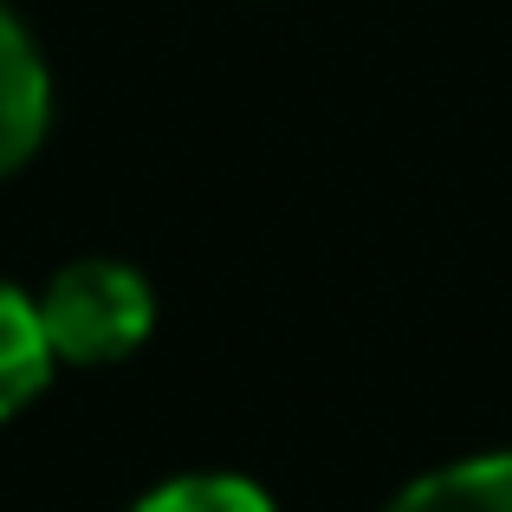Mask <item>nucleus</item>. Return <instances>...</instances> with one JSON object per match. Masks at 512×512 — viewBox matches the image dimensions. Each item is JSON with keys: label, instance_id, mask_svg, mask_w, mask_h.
I'll list each match as a JSON object with an SVG mask.
<instances>
[{"label": "nucleus", "instance_id": "1", "mask_svg": "<svg viewBox=\"0 0 512 512\" xmlns=\"http://www.w3.org/2000/svg\"><path fill=\"white\" fill-rule=\"evenodd\" d=\"M39 325L59 363L104 370L150 344L156 331V292L124 260H72L39 292Z\"/></svg>", "mask_w": 512, "mask_h": 512}, {"label": "nucleus", "instance_id": "2", "mask_svg": "<svg viewBox=\"0 0 512 512\" xmlns=\"http://www.w3.org/2000/svg\"><path fill=\"white\" fill-rule=\"evenodd\" d=\"M46 130H52V72L39 59L33 33L0 0V182L33 163Z\"/></svg>", "mask_w": 512, "mask_h": 512}, {"label": "nucleus", "instance_id": "3", "mask_svg": "<svg viewBox=\"0 0 512 512\" xmlns=\"http://www.w3.org/2000/svg\"><path fill=\"white\" fill-rule=\"evenodd\" d=\"M52 370H59V357H52L46 325H39V299L20 292L13 279H0V422L33 409L46 396Z\"/></svg>", "mask_w": 512, "mask_h": 512}, {"label": "nucleus", "instance_id": "4", "mask_svg": "<svg viewBox=\"0 0 512 512\" xmlns=\"http://www.w3.org/2000/svg\"><path fill=\"white\" fill-rule=\"evenodd\" d=\"M383 512H512V448L428 467Z\"/></svg>", "mask_w": 512, "mask_h": 512}, {"label": "nucleus", "instance_id": "5", "mask_svg": "<svg viewBox=\"0 0 512 512\" xmlns=\"http://www.w3.org/2000/svg\"><path fill=\"white\" fill-rule=\"evenodd\" d=\"M130 512H279V506L247 474H175L163 487H150Z\"/></svg>", "mask_w": 512, "mask_h": 512}]
</instances>
